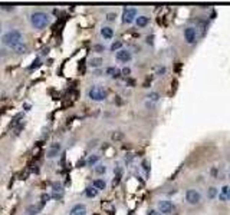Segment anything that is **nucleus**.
Returning <instances> with one entry per match:
<instances>
[{
	"label": "nucleus",
	"instance_id": "nucleus-1",
	"mask_svg": "<svg viewBox=\"0 0 230 215\" xmlns=\"http://www.w3.org/2000/svg\"><path fill=\"white\" fill-rule=\"evenodd\" d=\"M30 23L33 26V29L42 30L49 25V16H48L45 12H35L33 14L30 16Z\"/></svg>",
	"mask_w": 230,
	"mask_h": 215
},
{
	"label": "nucleus",
	"instance_id": "nucleus-2",
	"mask_svg": "<svg viewBox=\"0 0 230 215\" xmlns=\"http://www.w3.org/2000/svg\"><path fill=\"white\" fill-rule=\"evenodd\" d=\"M2 43H3L4 46H9V47L15 49L17 45H20V43H22V33L19 32V30H16V29L10 30V32H7V33L3 36Z\"/></svg>",
	"mask_w": 230,
	"mask_h": 215
},
{
	"label": "nucleus",
	"instance_id": "nucleus-3",
	"mask_svg": "<svg viewBox=\"0 0 230 215\" xmlns=\"http://www.w3.org/2000/svg\"><path fill=\"white\" fill-rule=\"evenodd\" d=\"M88 95L92 100L101 102V100H104L105 98H107V91H105L102 86H98V85H96V86H92L91 89H89Z\"/></svg>",
	"mask_w": 230,
	"mask_h": 215
},
{
	"label": "nucleus",
	"instance_id": "nucleus-4",
	"mask_svg": "<svg viewBox=\"0 0 230 215\" xmlns=\"http://www.w3.org/2000/svg\"><path fill=\"white\" fill-rule=\"evenodd\" d=\"M134 19H137V9L134 7H127L122 13V23L130 25L134 22Z\"/></svg>",
	"mask_w": 230,
	"mask_h": 215
},
{
	"label": "nucleus",
	"instance_id": "nucleus-5",
	"mask_svg": "<svg viewBox=\"0 0 230 215\" xmlns=\"http://www.w3.org/2000/svg\"><path fill=\"white\" fill-rule=\"evenodd\" d=\"M200 199H201V195L199 194L196 189H188L187 192H186V201H187L188 204H191V205L199 204Z\"/></svg>",
	"mask_w": 230,
	"mask_h": 215
},
{
	"label": "nucleus",
	"instance_id": "nucleus-6",
	"mask_svg": "<svg viewBox=\"0 0 230 215\" xmlns=\"http://www.w3.org/2000/svg\"><path fill=\"white\" fill-rule=\"evenodd\" d=\"M61 151H62V148H61V144H58V142H55V144H52L49 146V149H48V158H56L58 155H61Z\"/></svg>",
	"mask_w": 230,
	"mask_h": 215
},
{
	"label": "nucleus",
	"instance_id": "nucleus-7",
	"mask_svg": "<svg viewBox=\"0 0 230 215\" xmlns=\"http://www.w3.org/2000/svg\"><path fill=\"white\" fill-rule=\"evenodd\" d=\"M115 58H117L118 62H122V63H127V62H130L131 60V53L128 52V50H118L117 55H115Z\"/></svg>",
	"mask_w": 230,
	"mask_h": 215
},
{
	"label": "nucleus",
	"instance_id": "nucleus-8",
	"mask_svg": "<svg viewBox=\"0 0 230 215\" xmlns=\"http://www.w3.org/2000/svg\"><path fill=\"white\" fill-rule=\"evenodd\" d=\"M173 211V204L170 201H161L158 204V212L160 214H170Z\"/></svg>",
	"mask_w": 230,
	"mask_h": 215
},
{
	"label": "nucleus",
	"instance_id": "nucleus-9",
	"mask_svg": "<svg viewBox=\"0 0 230 215\" xmlns=\"http://www.w3.org/2000/svg\"><path fill=\"white\" fill-rule=\"evenodd\" d=\"M184 37L187 43H194L196 42V29L194 27H187L184 30Z\"/></svg>",
	"mask_w": 230,
	"mask_h": 215
},
{
	"label": "nucleus",
	"instance_id": "nucleus-10",
	"mask_svg": "<svg viewBox=\"0 0 230 215\" xmlns=\"http://www.w3.org/2000/svg\"><path fill=\"white\" fill-rule=\"evenodd\" d=\"M63 186L61 184H53V189H52V197L55 199H61L63 197Z\"/></svg>",
	"mask_w": 230,
	"mask_h": 215
},
{
	"label": "nucleus",
	"instance_id": "nucleus-11",
	"mask_svg": "<svg viewBox=\"0 0 230 215\" xmlns=\"http://www.w3.org/2000/svg\"><path fill=\"white\" fill-rule=\"evenodd\" d=\"M69 215H86V208H85V205H82V204H78V205H75V207L71 209Z\"/></svg>",
	"mask_w": 230,
	"mask_h": 215
},
{
	"label": "nucleus",
	"instance_id": "nucleus-12",
	"mask_svg": "<svg viewBox=\"0 0 230 215\" xmlns=\"http://www.w3.org/2000/svg\"><path fill=\"white\" fill-rule=\"evenodd\" d=\"M101 34H102V37H104V39H112L114 37V30L111 29V27H107V26H105V27H102V29H101Z\"/></svg>",
	"mask_w": 230,
	"mask_h": 215
},
{
	"label": "nucleus",
	"instance_id": "nucleus-13",
	"mask_svg": "<svg viewBox=\"0 0 230 215\" xmlns=\"http://www.w3.org/2000/svg\"><path fill=\"white\" fill-rule=\"evenodd\" d=\"M148 22H150V19L147 16H138L137 19H135V23H137L138 27H145V26L148 25Z\"/></svg>",
	"mask_w": 230,
	"mask_h": 215
},
{
	"label": "nucleus",
	"instance_id": "nucleus-14",
	"mask_svg": "<svg viewBox=\"0 0 230 215\" xmlns=\"http://www.w3.org/2000/svg\"><path fill=\"white\" fill-rule=\"evenodd\" d=\"M15 52H16L17 55H25V53H27V46L25 45V43H23V42H22L20 45H17L16 47H15Z\"/></svg>",
	"mask_w": 230,
	"mask_h": 215
},
{
	"label": "nucleus",
	"instance_id": "nucleus-15",
	"mask_svg": "<svg viewBox=\"0 0 230 215\" xmlns=\"http://www.w3.org/2000/svg\"><path fill=\"white\" fill-rule=\"evenodd\" d=\"M105 73L109 75V76H112L114 79L119 78V75H121V71H118V69H115V67H108L107 71H105Z\"/></svg>",
	"mask_w": 230,
	"mask_h": 215
},
{
	"label": "nucleus",
	"instance_id": "nucleus-16",
	"mask_svg": "<svg viewBox=\"0 0 230 215\" xmlns=\"http://www.w3.org/2000/svg\"><path fill=\"white\" fill-rule=\"evenodd\" d=\"M85 195H86L88 198H95L96 195H98V189H95L94 186H91V188H86V189H85Z\"/></svg>",
	"mask_w": 230,
	"mask_h": 215
},
{
	"label": "nucleus",
	"instance_id": "nucleus-17",
	"mask_svg": "<svg viewBox=\"0 0 230 215\" xmlns=\"http://www.w3.org/2000/svg\"><path fill=\"white\" fill-rule=\"evenodd\" d=\"M105 186H107V184H105V181H102V179H95L94 181V188L98 191L101 189H105Z\"/></svg>",
	"mask_w": 230,
	"mask_h": 215
},
{
	"label": "nucleus",
	"instance_id": "nucleus-18",
	"mask_svg": "<svg viewBox=\"0 0 230 215\" xmlns=\"http://www.w3.org/2000/svg\"><path fill=\"white\" fill-rule=\"evenodd\" d=\"M101 65H102V59L101 58H94L89 60V66H92V67H99Z\"/></svg>",
	"mask_w": 230,
	"mask_h": 215
},
{
	"label": "nucleus",
	"instance_id": "nucleus-19",
	"mask_svg": "<svg viewBox=\"0 0 230 215\" xmlns=\"http://www.w3.org/2000/svg\"><path fill=\"white\" fill-rule=\"evenodd\" d=\"M121 47H122V42H114L112 45H111V50L112 52H117V50H121Z\"/></svg>",
	"mask_w": 230,
	"mask_h": 215
},
{
	"label": "nucleus",
	"instance_id": "nucleus-20",
	"mask_svg": "<svg viewBox=\"0 0 230 215\" xmlns=\"http://www.w3.org/2000/svg\"><path fill=\"white\" fill-rule=\"evenodd\" d=\"M98 161H99V156H98V155H92V156L88 159V165H91V166L95 165Z\"/></svg>",
	"mask_w": 230,
	"mask_h": 215
},
{
	"label": "nucleus",
	"instance_id": "nucleus-21",
	"mask_svg": "<svg viewBox=\"0 0 230 215\" xmlns=\"http://www.w3.org/2000/svg\"><path fill=\"white\" fill-rule=\"evenodd\" d=\"M217 195V191H216V188H210L209 189V197L210 198H214Z\"/></svg>",
	"mask_w": 230,
	"mask_h": 215
},
{
	"label": "nucleus",
	"instance_id": "nucleus-22",
	"mask_svg": "<svg viewBox=\"0 0 230 215\" xmlns=\"http://www.w3.org/2000/svg\"><path fill=\"white\" fill-rule=\"evenodd\" d=\"M36 66H40V59H35L33 60V65H30V69H35Z\"/></svg>",
	"mask_w": 230,
	"mask_h": 215
},
{
	"label": "nucleus",
	"instance_id": "nucleus-23",
	"mask_svg": "<svg viewBox=\"0 0 230 215\" xmlns=\"http://www.w3.org/2000/svg\"><path fill=\"white\" fill-rule=\"evenodd\" d=\"M115 17H117V14H115V13H108V14H107V20L112 22V20H115Z\"/></svg>",
	"mask_w": 230,
	"mask_h": 215
},
{
	"label": "nucleus",
	"instance_id": "nucleus-24",
	"mask_svg": "<svg viewBox=\"0 0 230 215\" xmlns=\"http://www.w3.org/2000/svg\"><path fill=\"white\" fill-rule=\"evenodd\" d=\"M148 98H150L151 100H158V98H160V96H158V93H151V95L148 96Z\"/></svg>",
	"mask_w": 230,
	"mask_h": 215
},
{
	"label": "nucleus",
	"instance_id": "nucleus-25",
	"mask_svg": "<svg viewBox=\"0 0 230 215\" xmlns=\"http://www.w3.org/2000/svg\"><path fill=\"white\" fill-rule=\"evenodd\" d=\"M96 172H98V174H104V172H105V168H104L102 165L96 166Z\"/></svg>",
	"mask_w": 230,
	"mask_h": 215
},
{
	"label": "nucleus",
	"instance_id": "nucleus-26",
	"mask_svg": "<svg viewBox=\"0 0 230 215\" xmlns=\"http://www.w3.org/2000/svg\"><path fill=\"white\" fill-rule=\"evenodd\" d=\"M22 118H23V113H19V115H16V118L13 119V120H15V124H17V122H19Z\"/></svg>",
	"mask_w": 230,
	"mask_h": 215
},
{
	"label": "nucleus",
	"instance_id": "nucleus-27",
	"mask_svg": "<svg viewBox=\"0 0 230 215\" xmlns=\"http://www.w3.org/2000/svg\"><path fill=\"white\" fill-rule=\"evenodd\" d=\"M121 73H124V75H125V76H127V75H130V73H131V71H130V69H128V67H125V69H122V72H121Z\"/></svg>",
	"mask_w": 230,
	"mask_h": 215
},
{
	"label": "nucleus",
	"instance_id": "nucleus-28",
	"mask_svg": "<svg viewBox=\"0 0 230 215\" xmlns=\"http://www.w3.org/2000/svg\"><path fill=\"white\" fill-rule=\"evenodd\" d=\"M148 215H161V214H160V212H157L155 209H151V211L148 212Z\"/></svg>",
	"mask_w": 230,
	"mask_h": 215
},
{
	"label": "nucleus",
	"instance_id": "nucleus-29",
	"mask_svg": "<svg viewBox=\"0 0 230 215\" xmlns=\"http://www.w3.org/2000/svg\"><path fill=\"white\" fill-rule=\"evenodd\" d=\"M142 166H144V169H147V171L150 169V168H148V162H147V161L142 162Z\"/></svg>",
	"mask_w": 230,
	"mask_h": 215
},
{
	"label": "nucleus",
	"instance_id": "nucleus-30",
	"mask_svg": "<svg viewBox=\"0 0 230 215\" xmlns=\"http://www.w3.org/2000/svg\"><path fill=\"white\" fill-rule=\"evenodd\" d=\"M119 138H122L121 133H114V139H119Z\"/></svg>",
	"mask_w": 230,
	"mask_h": 215
},
{
	"label": "nucleus",
	"instance_id": "nucleus-31",
	"mask_svg": "<svg viewBox=\"0 0 230 215\" xmlns=\"http://www.w3.org/2000/svg\"><path fill=\"white\" fill-rule=\"evenodd\" d=\"M95 50H99V52H101V50H104V47H102L101 45H96L95 46Z\"/></svg>",
	"mask_w": 230,
	"mask_h": 215
},
{
	"label": "nucleus",
	"instance_id": "nucleus-32",
	"mask_svg": "<svg viewBox=\"0 0 230 215\" xmlns=\"http://www.w3.org/2000/svg\"><path fill=\"white\" fill-rule=\"evenodd\" d=\"M2 9H4V10H12L13 7H9V6H2Z\"/></svg>",
	"mask_w": 230,
	"mask_h": 215
},
{
	"label": "nucleus",
	"instance_id": "nucleus-33",
	"mask_svg": "<svg viewBox=\"0 0 230 215\" xmlns=\"http://www.w3.org/2000/svg\"><path fill=\"white\" fill-rule=\"evenodd\" d=\"M23 108H25V109H26V111H29V109H30V105H23Z\"/></svg>",
	"mask_w": 230,
	"mask_h": 215
},
{
	"label": "nucleus",
	"instance_id": "nucleus-34",
	"mask_svg": "<svg viewBox=\"0 0 230 215\" xmlns=\"http://www.w3.org/2000/svg\"><path fill=\"white\" fill-rule=\"evenodd\" d=\"M226 198H227V199H230V188H229V191H227V195H226Z\"/></svg>",
	"mask_w": 230,
	"mask_h": 215
},
{
	"label": "nucleus",
	"instance_id": "nucleus-35",
	"mask_svg": "<svg viewBox=\"0 0 230 215\" xmlns=\"http://www.w3.org/2000/svg\"><path fill=\"white\" fill-rule=\"evenodd\" d=\"M48 50H49V49H48V47H45V49H43V52H42V53H43V55H46V53H48Z\"/></svg>",
	"mask_w": 230,
	"mask_h": 215
},
{
	"label": "nucleus",
	"instance_id": "nucleus-36",
	"mask_svg": "<svg viewBox=\"0 0 230 215\" xmlns=\"http://www.w3.org/2000/svg\"><path fill=\"white\" fill-rule=\"evenodd\" d=\"M0 30H2V27H0Z\"/></svg>",
	"mask_w": 230,
	"mask_h": 215
}]
</instances>
